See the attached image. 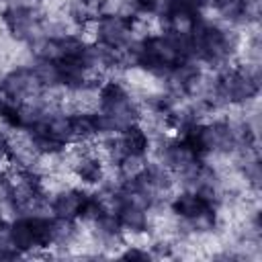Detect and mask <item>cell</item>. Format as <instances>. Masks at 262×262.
<instances>
[{"mask_svg":"<svg viewBox=\"0 0 262 262\" xmlns=\"http://www.w3.org/2000/svg\"><path fill=\"white\" fill-rule=\"evenodd\" d=\"M86 194H88V190H84V188H66V190L57 192L55 196H51L49 209H51L53 217L70 219V221L78 219Z\"/></svg>","mask_w":262,"mask_h":262,"instance_id":"1","label":"cell"}]
</instances>
